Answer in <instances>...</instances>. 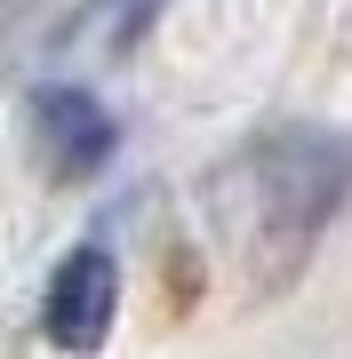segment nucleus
<instances>
[{"label":"nucleus","instance_id":"obj_4","mask_svg":"<svg viewBox=\"0 0 352 359\" xmlns=\"http://www.w3.org/2000/svg\"><path fill=\"white\" fill-rule=\"evenodd\" d=\"M160 8H169V0H80L65 25H56V56H96V65H120V56L152 32Z\"/></svg>","mask_w":352,"mask_h":359},{"label":"nucleus","instance_id":"obj_2","mask_svg":"<svg viewBox=\"0 0 352 359\" xmlns=\"http://www.w3.org/2000/svg\"><path fill=\"white\" fill-rule=\"evenodd\" d=\"M25 128H32V152H40V168H48L56 184L96 176V168L112 160V144H120L112 112L80 88V80H40L25 96Z\"/></svg>","mask_w":352,"mask_h":359},{"label":"nucleus","instance_id":"obj_3","mask_svg":"<svg viewBox=\"0 0 352 359\" xmlns=\"http://www.w3.org/2000/svg\"><path fill=\"white\" fill-rule=\"evenodd\" d=\"M112 311H120V264L105 248H72L48 280V304H40L48 344L56 351H96L112 335Z\"/></svg>","mask_w":352,"mask_h":359},{"label":"nucleus","instance_id":"obj_1","mask_svg":"<svg viewBox=\"0 0 352 359\" xmlns=\"http://www.w3.org/2000/svg\"><path fill=\"white\" fill-rule=\"evenodd\" d=\"M352 192V144L328 128H273L248 152H233L209 184L216 231L233 240V256L248 264L256 287L296 280V264L313 256V240L328 231L337 200Z\"/></svg>","mask_w":352,"mask_h":359}]
</instances>
